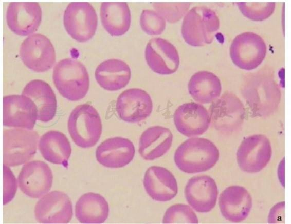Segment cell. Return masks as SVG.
Wrapping results in <instances>:
<instances>
[{
	"label": "cell",
	"instance_id": "1",
	"mask_svg": "<svg viewBox=\"0 0 291 224\" xmlns=\"http://www.w3.org/2000/svg\"><path fill=\"white\" fill-rule=\"evenodd\" d=\"M219 157V150L211 141L191 138L177 148L174 159L179 170L192 174L209 170L216 164Z\"/></svg>",
	"mask_w": 291,
	"mask_h": 224
},
{
	"label": "cell",
	"instance_id": "2",
	"mask_svg": "<svg viewBox=\"0 0 291 224\" xmlns=\"http://www.w3.org/2000/svg\"><path fill=\"white\" fill-rule=\"evenodd\" d=\"M242 93L254 115L266 116L277 108L281 93L272 77L264 73H258L246 82Z\"/></svg>",
	"mask_w": 291,
	"mask_h": 224
},
{
	"label": "cell",
	"instance_id": "3",
	"mask_svg": "<svg viewBox=\"0 0 291 224\" xmlns=\"http://www.w3.org/2000/svg\"><path fill=\"white\" fill-rule=\"evenodd\" d=\"M52 77L60 94L69 100H79L88 91V73L80 61L65 58L58 62L53 68Z\"/></svg>",
	"mask_w": 291,
	"mask_h": 224
},
{
	"label": "cell",
	"instance_id": "4",
	"mask_svg": "<svg viewBox=\"0 0 291 224\" xmlns=\"http://www.w3.org/2000/svg\"><path fill=\"white\" fill-rule=\"evenodd\" d=\"M67 126L74 142L84 148L94 146L102 133L99 114L94 107L88 104L74 108L69 116Z\"/></svg>",
	"mask_w": 291,
	"mask_h": 224
},
{
	"label": "cell",
	"instance_id": "5",
	"mask_svg": "<svg viewBox=\"0 0 291 224\" xmlns=\"http://www.w3.org/2000/svg\"><path fill=\"white\" fill-rule=\"evenodd\" d=\"M219 25V18L213 11L204 6L193 7L184 18L182 36L189 45L203 46L212 42Z\"/></svg>",
	"mask_w": 291,
	"mask_h": 224
},
{
	"label": "cell",
	"instance_id": "6",
	"mask_svg": "<svg viewBox=\"0 0 291 224\" xmlns=\"http://www.w3.org/2000/svg\"><path fill=\"white\" fill-rule=\"evenodd\" d=\"M39 135L36 131L21 129L3 131V165L8 167L25 164L37 149Z\"/></svg>",
	"mask_w": 291,
	"mask_h": 224
},
{
	"label": "cell",
	"instance_id": "7",
	"mask_svg": "<svg viewBox=\"0 0 291 224\" xmlns=\"http://www.w3.org/2000/svg\"><path fill=\"white\" fill-rule=\"evenodd\" d=\"M245 115L241 101L233 94L226 92L215 100L209 108L210 122L219 131L231 134L241 127Z\"/></svg>",
	"mask_w": 291,
	"mask_h": 224
},
{
	"label": "cell",
	"instance_id": "8",
	"mask_svg": "<svg viewBox=\"0 0 291 224\" xmlns=\"http://www.w3.org/2000/svg\"><path fill=\"white\" fill-rule=\"evenodd\" d=\"M63 23L68 34L83 43L94 35L98 24L96 12L88 2L70 3L65 10Z\"/></svg>",
	"mask_w": 291,
	"mask_h": 224
},
{
	"label": "cell",
	"instance_id": "9",
	"mask_svg": "<svg viewBox=\"0 0 291 224\" xmlns=\"http://www.w3.org/2000/svg\"><path fill=\"white\" fill-rule=\"evenodd\" d=\"M266 54L265 42L261 36L251 32H244L237 36L230 48L233 63L239 68L247 70L259 66Z\"/></svg>",
	"mask_w": 291,
	"mask_h": 224
},
{
	"label": "cell",
	"instance_id": "10",
	"mask_svg": "<svg viewBox=\"0 0 291 224\" xmlns=\"http://www.w3.org/2000/svg\"><path fill=\"white\" fill-rule=\"evenodd\" d=\"M272 154L268 138L262 134H256L245 138L237 152V159L240 168L248 173L260 171L268 164Z\"/></svg>",
	"mask_w": 291,
	"mask_h": 224
},
{
	"label": "cell",
	"instance_id": "11",
	"mask_svg": "<svg viewBox=\"0 0 291 224\" xmlns=\"http://www.w3.org/2000/svg\"><path fill=\"white\" fill-rule=\"evenodd\" d=\"M20 56L27 67L37 72L47 71L56 61L55 50L50 40L39 33L29 36L22 42Z\"/></svg>",
	"mask_w": 291,
	"mask_h": 224
},
{
	"label": "cell",
	"instance_id": "12",
	"mask_svg": "<svg viewBox=\"0 0 291 224\" xmlns=\"http://www.w3.org/2000/svg\"><path fill=\"white\" fill-rule=\"evenodd\" d=\"M72 215L69 197L59 191H53L44 195L34 208L35 218L41 223H67Z\"/></svg>",
	"mask_w": 291,
	"mask_h": 224
},
{
	"label": "cell",
	"instance_id": "13",
	"mask_svg": "<svg viewBox=\"0 0 291 224\" xmlns=\"http://www.w3.org/2000/svg\"><path fill=\"white\" fill-rule=\"evenodd\" d=\"M53 180L52 171L48 165L41 160L25 164L18 176L21 190L31 198H38L51 189Z\"/></svg>",
	"mask_w": 291,
	"mask_h": 224
},
{
	"label": "cell",
	"instance_id": "14",
	"mask_svg": "<svg viewBox=\"0 0 291 224\" xmlns=\"http://www.w3.org/2000/svg\"><path fill=\"white\" fill-rule=\"evenodd\" d=\"M38 117V109L27 97L10 95L3 97V125L32 130Z\"/></svg>",
	"mask_w": 291,
	"mask_h": 224
},
{
	"label": "cell",
	"instance_id": "15",
	"mask_svg": "<svg viewBox=\"0 0 291 224\" xmlns=\"http://www.w3.org/2000/svg\"><path fill=\"white\" fill-rule=\"evenodd\" d=\"M42 10L37 2H11L6 12V21L10 29L20 36L32 34L39 28Z\"/></svg>",
	"mask_w": 291,
	"mask_h": 224
},
{
	"label": "cell",
	"instance_id": "16",
	"mask_svg": "<svg viewBox=\"0 0 291 224\" xmlns=\"http://www.w3.org/2000/svg\"><path fill=\"white\" fill-rule=\"evenodd\" d=\"M116 109L122 120L130 123L142 121L151 114L152 101L144 90L132 88L123 91L118 96Z\"/></svg>",
	"mask_w": 291,
	"mask_h": 224
},
{
	"label": "cell",
	"instance_id": "17",
	"mask_svg": "<svg viewBox=\"0 0 291 224\" xmlns=\"http://www.w3.org/2000/svg\"><path fill=\"white\" fill-rule=\"evenodd\" d=\"M177 131L187 137L200 135L209 128L210 118L208 112L202 105L187 103L179 106L173 115Z\"/></svg>",
	"mask_w": 291,
	"mask_h": 224
},
{
	"label": "cell",
	"instance_id": "18",
	"mask_svg": "<svg viewBox=\"0 0 291 224\" xmlns=\"http://www.w3.org/2000/svg\"><path fill=\"white\" fill-rule=\"evenodd\" d=\"M145 58L150 68L161 75L174 73L179 64V57L175 47L161 38H154L148 42L145 50Z\"/></svg>",
	"mask_w": 291,
	"mask_h": 224
},
{
	"label": "cell",
	"instance_id": "19",
	"mask_svg": "<svg viewBox=\"0 0 291 224\" xmlns=\"http://www.w3.org/2000/svg\"><path fill=\"white\" fill-rule=\"evenodd\" d=\"M218 195L215 181L206 175L191 178L187 184L185 195L188 203L197 212L210 211L215 206Z\"/></svg>",
	"mask_w": 291,
	"mask_h": 224
},
{
	"label": "cell",
	"instance_id": "20",
	"mask_svg": "<svg viewBox=\"0 0 291 224\" xmlns=\"http://www.w3.org/2000/svg\"><path fill=\"white\" fill-rule=\"evenodd\" d=\"M219 205L225 219L231 222H240L248 216L252 207V199L245 188L232 186L221 193Z\"/></svg>",
	"mask_w": 291,
	"mask_h": 224
},
{
	"label": "cell",
	"instance_id": "21",
	"mask_svg": "<svg viewBox=\"0 0 291 224\" xmlns=\"http://www.w3.org/2000/svg\"><path fill=\"white\" fill-rule=\"evenodd\" d=\"M135 149L128 139L120 137L108 138L97 147L96 157L102 166L119 168L129 164L133 159Z\"/></svg>",
	"mask_w": 291,
	"mask_h": 224
},
{
	"label": "cell",
	"instance_id": "22",
	"mask_svg": "<svg viewBox=\"0 0 291 224\" xmlns=\"http://www.w3.org/2000/svg\"><path fill=\"white\" fill-rule=\"evenodd\" d=\"M143 185L148 194L154 200L165 202L173 199L177 194V181L167 169L152 166L146 171Z\"/></svg>",
	"mask_w": 291,
	"mask_h": 224
},
{
	"label": "cell",
	"instance_id": "23",
	"mask_svg": "<svg viewBox=\"0 0 291 224\" xmlns=\"http://www.w3.org/2000/svg\"><path fill=\"white\" fill-rule=\"evenodd\" d=\"M22 94L35 104L38 109V120L48 122L54 118L57 110V100L53 91L48 83L40 79L32 80L25 86Z\"/></svg>",
	"mask_w": 291,
	"mask_h": 224
},
{
	"label": "cell",
	"instance_id": "24",
	"mask_svg": "<svg viewBox=\"0 0 291 224\" xmlns=\"http://www.w3.org/2000/svg\"><path fill=\"white\" fill-rule=\"evenodd\" d=\"M173 135L167 128L154 126L141 134L139 142V153L146 160H153L163 155L171 147Z\"/></svg>",
	"mask_w": 291,
	"mask_h": 224
},
{
	"label": "cell",
	"instance_id": "25",
	"mask_svg": "<svg viewBox=\"0 0 291 224\" xmlns=\"http://www.w3.org/2000/svg\"><path fill=\"white\" fill-rule=\"evenodd\" d=\"M131 70L124 61L110 59L102 62L97 67L96 81L103 89L117 91L125 87L131 78Z\"/></svg>",
	"mask_w": 291,
	"mask_h": 224
},
{
	"label": "cell",
	"instance_id": "26",
	"mask_svg": "<svg viewBox=\"0 0 291 224\" xmlns=\"http://www.w3.org/2000/svg\"><path fill=\"white\" fill-rule=\"evenodd\" d=\"M100 17L103 27L112 36L124 34L130 26V10L125 2H102Z\"/></svg>",
	"mask_w": 291,
	"mask_h": 224
},
{
	"label": "cell",
	"instance_id": "27",
	"mask_svg": "<svg viewBox=\"0 0 291 224\" xmlns=\"http://www.w3.org/2000/svg\"><path fill=\"white\" fill-rule=\"evenodd\" d=\"M39 149L47 161L68 167L71 148L68 139L62 132L51 130L45 133L39 140Z\"/></svg>",
	"mask_w": 291,
	"mask_h": 224
},
{
	"label": "cell",
	"instance_id": "28",
	"mask_svg": "<svg viewBox=\"0 0 291 224\" xmlns=\"http://www.w3.org/2000/svg\"><path fill=\"white\" fill-rule=\"evenodd\" d=\"M108 204L99 194L89 192L82 195L75 206V215L82 223H102L107 218Z\"/></svg>",
	"mask_w": 291,
	"mask_h": 224
},
{
	"label": "cell",
	"instance_id": "29",
	"mask_svg": "<svg viewBox=\"0 0 291 224\" xmlns=\"http://www.w3.org/2000/svg\"><path fill=\"white\" fill-rule=\"evenodd\" d=\"M222 90L219 78L213 73L201 71L194 74L188 84L189 94L195 101L202 104L214 101Z\"/></svg>",
	"mask_w": 291,
	"mask_h": 224
},
{
	"label": "cell",
	"instance_id": "30",
	"mask_svg": "<svg viewBox=\"0 0 291 224\" xmlns=\"http://www.w3.org/2000/svg\"><path fill=\"white\" fill-rule=\"evenodd\" d=\"M162 222L198 223V220L195 213L189 206L176 204L166 210Z\"/></svg>",
	"mask_w": 291,
	"mask_h": 224
},
{
	"label": "cell",
	"instance_id": "31",
	"mask_svg": "<svg viewBox=\"0 0 291 224\" xmlns=\"http://www.w3.org/2000/svg\"><path fill=\"white\" fill-rule=\"evenodd\" d=\"M240 10L246 17L254 21H263L269 17L274 12L275 3H237Z\"/></svg>",
	"mask_w": 291,
	"mask_h": 224
},
{
	"label": "cell",
	"instance_id": "32",
	"mask_svg": "<svg viewBox=\"0 0 291 224\" xmlns=\"http://www.w3.org/2000/svg\"><path fill=\"white\" fill-rule=\"evenodd\" d=\"M190 3H153V7L156 11L170 23L179 21L188 11Z\"/></svg>",
	"mask_w": 291,
	"mask_h": 224
},
{
	"label": "cell",
	"instance_id": "33",
	"mask_svg": "<svg viewBox=\"0 0 291 224\" xmlns=\"http://www.w3.org/2000/svg\"><path fill=\"white\" fill-rule=\"evenodd\" d=\"M140 24L142 30L150 35L161 34L166 28L165 19L156 11L148 9L142 11Z\"/></svg>",
	"mask_w": 291,
	"mask_h": 224
},
{
	"label": "cell",
	"instance_id": "34",
	"mask_svg": "<svg viewBox=\"0 0 291 224\" xmlns=\"http://www.w3.org/2000/svg\"><path fill=\"white\" fill-rule=\"evenodd\" d=\"M16 178L8 166L3 165V205L14 198L17 190Z\"/></svg>",
	"mask_w": 291,
	"mask_h": 224
},
{
	"label": "cell",
	"instance_id": "35",
	"mask_svg": "<svg viewBox=\"0 0 291 224\" xmlns=\"http://www.w3.org/2000/svg\"><path fill=\"white\" fill-rule=\"evenodd\" d=\"M284 202H282L277 204L270 211L268 217V222L276 223L281 222L282 216L278 215L279 214H284Z\"/></svg>",
	"mask_w": 291,
	"mask_h": 224
}]
</instances>
